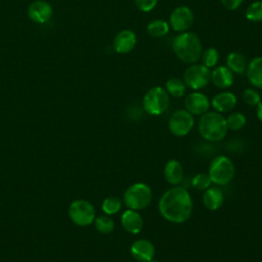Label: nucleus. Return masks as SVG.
<instances>
[{
	"instance_id": "obj_29",
	"label": "nucleus",
	"mask_w": 262,
	"mask_h": 262,
	"mask_svg": "<svg viewBox=\"0 0 262 262\" xmlns=\"http://www.w3.org/2000/svg\"><path fill=\"white\" fill-rule=\"evenodd\" d=\"M212 181L209 177L208 174L206 173H198L191 181L192 186L196 189V190H206L207 188L210 187Z\"/></svg>"
},
{
	"instance_id": "obj_14",
	"label": "nucleus",
	"mask_w": 262,
	"mask_h": 262,
	"mask_svg": "<svg viewBox=\"0 0 262 262\" xmlns=\"http://www.w3.org/2000/svg\"><path fill=\"white\" fill-rule=\"evenodd\" d=\"M28 15L33 21L43 24L49 20L52 16V7L46 1L37 0L30 4Z\"/></svg>"
},
{
	"instance_id": "obj_7",
	"label": "nucleus",
	"mask_w": 262,
	"mask_h": 262,
	"mask_svg": "<svg viewBox=\"0 0 262 262\" xmlns=\"http://www.w3.org/2000/svg\"><path fill=\"white\" fill-rule=\"evenodd\" d=\"M211 80V72L204 64H191L183 74L184 84L193 90L205 88Z\"/></svg>"
},
{
	"instance_id": "obj_27",
	"label": "nucleus",
	"mask_w": 262,
	"mask_h": 262,
	"mask_svg": "<svg viewBox=\"0 0 262 262\" xmlns=\"http://www.w3.org/2000/svg\"><path fill=\"white\" fill-rule=\"evenodd\" d=\"M201 59H202V64H204L207 68H214L217 62L219 61V52L216 48L214 47H210L207 48L205 51L202 52L201 55Z\"/></svg>"
},
{
	"instance_id": "obj_35",
	"label": "nucleus",
	"mask_w": 262,
	"mask_h": 262,
	"mask_svg": "<svg viewBox=\"0 0 262 262\" xmlns=\"http://www.w3.org/2000/svg\"><path fill=\"white\" fill-rule=\"evenodd\" d=\"M260 1H262V0H260Z\"/></svg>"
},
{
	"instance_id": "obj_9",
	"label": "nucleus",
	"mask_w": 262,
	"mask_h": 262,
	"mask_svg": "<svg viewBox=\"0 0 262 262\" xmlns=\"http://www.w3.org/2000/svg\"><path fill=\"white\" fill-rule=\"evenodd\" d=\"M194 125L193 115L186 110H178L174 112L168 122L170 132L178 137L187 135Z\"/></svg>"
},
{
	"instance_id": "obj_12",
	"label": "nucleus",
	"mask_w": 262,
	"mask_h": 262,
	"mask_svg": "<svg viewBox=\"0 0 262 262\" xmlns=\"http://www.w3.org/2000/svg\"><path fill=\"white\" fill-rule=\"evenodd\" d=\"M130 253L136 261L149 262L155 257L156 249L151 242L145 238H140L131 245Z\"/></svg>"
},
{
	"instance_id": "obj_13",
	"label": "nucleus",
	"mask_w": 262,
	"mask_h": 262,
	"mask_svg": "<svg viewBox=\"0 0 262 262\" xmlns=\"http://www.w3.org/2000/svg\"><path fill=\"white\" fill-rule=\"evenodd\" d=\"M136 45V35L131 30L120 31L113 40V48L120 54H126L133 50Z\"/></svg>"
},
{
	"instance_id": "obj_32",
	"label": "nucleus",
	"mask_w": 262,
	"mask_h": 262,
	"mask_svg": "<svg viewBox=\"0 0 262 262\" xmlns=\"http://www.w3.org/2000/svg\"><path fill=\"white\" fill-rule=\"evenodd\" d=\"M243 1L244 0H221V3L228 10H235L242 5Z\"/></svg>"
},
{
	"instance_id": "obj_20",
	"label": "nucleus",
	"mask_w": 262,
	"mask_h": 262,
	"mask_svg": "<svg viewBox=\"0 0 262 262\" xmlns=\"http://www.w3.org/2000/svg\"><path fill=\"white\" fill-rule=\"evenodd\" d=\"M246 75L253 86L262 89V56L254 57L248 63Z\"/></svg>"
},
{
	"instance_id": "obj_26",
	"label": "nucleus",
	"mask_w": 262,
	"mask_h": 262,
	"mask_svg": "<svg viewBox=\"0 0 262 262\" xmlns=\"http://www.w3.org/2000/svg\"><path fill=\"white\" fill-rule=\"evenodd\" d=\"M122 208V201L117 196H108L104 199L101 205L102 211L106 215H114L118 213Z\"/></svg>"
},
{
	"instance_id": "obj_17",
	"label": "nucleus",
	"mask_w": 262,
	"mask_h": 262,
	"mask_svg": "<svg viewBox=\"0 0 262 262\" xmlns=\"http://www.w3.org/2000/svg\"><path fill=\"white\" fill-rule=\"evenodd\" d=\"M236 96L228 91H223L216 94L211 101L212 106L218 113H226L234 108L236 105Z\"/></svg>"
},
{
	"instance_id": "obj_4",
	"label": "nucleus",
	"mask_w": 262,
	"mask_h": 262,
	"mask_svg": "<svg viewBox=\"0 0 262 262\" xmlns=\"http://www.w3.org/2000/svg\"><path fill=\"white\" fill-rule=\"evenodd\" d=\"M152 190L143 182L131 184L124 192L123 202L128 209L139 211L145 209L151 202Z\"/></svg>"
},
{
	"instance_id": "obj_18",
	"label": "nucleus",
	"mask_w": 262,
	"mask_h": 262,
	"mask_svg": "<svg viewBox=\"0 0 262 262\" xmlns=\"http://www.w3.org/2000/svg\"><path fill=\"white\" fill-rule=\"evenodd\" d=\"M211 80L216 87L226 89L233 84V74L227 67H217L211 73Z\"/></svg>"
},
{
	"instance_id": "obj_8",
	"label": "nucleus",
	"mask_w": 262,
	"mask_h": 262,
	"mask_svg": "<svg viewBox=\"0 0 262 262\" xmlns=\"http://www.w3.org/2000/svg\"><path fill=\"white\" fill-rule=\"evenodd\" d=\"M71 220L79 226H87L95 219V210L92 204L85 200L74 201L69 207Z\"/></svg>"
},
{
	"instance_id": "obj_21",
	"label": "nucleus",
	"mask_w": 262,
	"mask_h": 262,
	"mask_svg": "<svg viewBox=\"0 0 262 262\" xmlns=\"http://www.w3.org/2000/svg\"><path fill=\"white\" fill-rule=\"evenodd\" d=\"M226 67L235 74L243 75L247 71L248 62L244 54L241 52L232 51L226 57Z\"/></svg>"
},
{
	"instance_id": "obj_3",
	"label": "nucleus",
	"mask_w": 262,
	"mask_h": 262,
	"mask_svg": "<svg viewBox=\"0 0 262 262\" xmlns=\"http://www.w3.org/2000/svg\"><path fill=\"white\" fill-rule=\"evenodd\" d=\"M198 129L203 138L208 141H220L227 133L226 119L218 112H207L201 116Z\"/></svg>"
},
{
	"instance_id": "obj_15",
	"label": "nucleus",
	"mask_w": 262,
	"mask_h": 262,
	"mask_svg": "<svg viewBox=\"0 0 262 262\" xmlns=\"http://www.w3.org/2000/svg\"><path fill=\"white\" fill-rule=\"evenodd\" d=\"M121 224L127 232L137 234L143 228V219L138 211L127 209L121 216Z\"/></svg>"
},
{
	"instance_id": "obj_28",
	"label": "nucleus",
	"mask_w": 262,
	"mask_h": 262,
	"mask_svg": "<svg viewBox=\"0 0 262 262\" xmlns=\"http://www.w3.org/2000/svg\"><path fill=\"white\" fill-rule=\"evenodd\" d=\"M246 18L253 23L262 20V1L253 2L246 9Z\"/></svg>"
},
{
	"instance_id": "obj_5",
	"label": "nucleus",
	"mask_w": 262,
	"mask_h": 262,
	"mask_svg": "<svg viewBox=\"0 0 262 262\" xmlns=\"http://www.w3.org/2000/svg\"><path fill=\"white\" fill-rule=\"evenodd\" d=\"M234 174V164L225 156H218L210 163L208 175L212 183L217 185H226L233 179Z\"/></svg>"
},
{
	"instance_id": "obj_25",
	"label": "nucleus",
	"mask_w": 262,
	"mask_h": 262,
	"mask_svg": "<svg viewBox=\"0 0 262 262\" xmlns=\"http://www.w3.org/2000/svg\"><path fill=\"white\" fill-rule=\"evenodd\" d=\"M94 225L95 228L103 234L111 233L115 228V222L114 220L108 217L107 215H102L94 219Z\"/></svg>"
},
{
	"instance_id": "obj_30",
	"label": "nucleus",
	"mask_w": 262,
	"mask_h": 262,
	"mask_svg": "<svg viewBox=\"0 0 262 262\" xmlns=\"http://www.w3.org/2000/svg\"><path fill=\"white\" fill-rule=\"evenodd\" d=\"M244 101L250 106H257L261 102V96L255 89L247 88L243 92Z\"/></svg>"
},
{
	"instance_id": "obj_23",
	"label": "nucleus",
	"mask_w": 262,
	"mask_h": 262,
	"mask_svg": "<svg viewBox=\"0 0 262 262\" xmlns=\"http://www.w3.org/2000/svg\"><path fill=\"white\" fill-rule=\"evenodd\" d=\"M165 90L168 92L169 95L173 97H182L186 91V85L184 84L183 80L178 78H171L166 82Z\"/></svg>"
},
{
	"instance_id": "obj_2",
	"label": "nucleus",
	"mask_w": 262,
	"mask_h": 262,
	"mask_svg": "<svg viewBox=\"0 0 262 262\" xmlns=\"http://www.w3.org/2000/svg\"><path fill=\"white\" fill-rule=\"evenodd\" d=\"M172 49L181 61L188 64L196 62L203 52L202 42L199 36L192 32L178 34L172 42Z\"/></svg>"
},
{
	"instance_id": "obj_22",
	"label": "nucleus",
	"mask_w": 262,
	"mask_h": 262,
	"mask_svg": "<svg viewBox=\"0 0 262 262\" xmlns=\"http://www.w3.org/2000/svg\"><path fill=\"white\" fill-rule=\"evenodd\" d=\"M147 33L154 38H161L169 33V25L164 19H154L146 27Z\"/></svg>"
},
{
	"instance_id": "obj_34",
	"label": "nucleus",
	"mask_w": 262,
	"mask_h": 262,
	"mask_svg": "<svg viewBox=\"0 0 262 262\" xmlns=\"http://www.w3.org/2000/svg\"><path fill=\"white\" fill-rule=\"evenodd\" d=\"M149 262H158V261H156V260H154V259H152V260H151V261H149Z\"/></svg>"
},
{
	"instance_id": "obj_6",
	"label": "nucleus",
	"mask_w": 262,
	"mask_h": 262,
	"mask_svg": "<svg viewBox=\"0 0 262 262\" xmlns=\"http://www.w3.org/2000/svg\"><path fill=\"white\" fill-rule=\"evenodd\" d=\"M169 104V94L160 86H155L147 90L142 99L144 111L151 116H160L164 114L168 110Z\"/></svg>"
},
{
	"instance_id": "obj_24",
	"label": "nucleus",
	"mask_w": 262,
	"mask_h": 262,
	"mask_svg": "<svg viewBox=\"0 0 262 262\" xmlns=\"http://www.w3.org/2000/svg\"><path fill=\"white\" fill-rule=\"evenodd\" d=\"M247 119L245 115L238 112H233L226 118V125L228 130L238 131L245 127Z\"/></svg>"
},
{
	"instance_id": "obj_11",
	"label": "nucleus",
	"mask_w": 262,
	"mask_h": 262,
	"mask_svg": "<svg viewBox=\"0 0 262 262\" xmlns=\"http://www.w3.org/2000/svg\"><path fill=\"white\" fill-rule=\"evenodd\" d=\"M210 100L209 98L201 92H192L185 96L184 98V106L187 112L191 115L202 116L207 113L210 108Z\"/></svg>"
},
{
	"instance_id": "obj_16",
	"label": "nucleus",
	"mask_w": 262,
	"mask_h": 262,
	"mask_svg": "<svg viewBox=\"0 0 262 262\" xmlns=\"http://www.w3.org/2000/svg\"><path fill=\"white\" fill-rule=\"evenodd\" d=\"M184 171L180 162L177 160H170L165 164L164 177L165 180L171 185H178L183 180Z\"/></svg>"
},
{
	"instance_id": "obj_33",
	"label": "nucleus",
	"mask_w": 262,
	"mask_h": 262,
	"mask_svg": "<svg viewBox=\"0 0 262 262\" xmlns=\"http://www.w3.org/2000/svg\"><path fill=\"white\" fill-rule=\"evenodd\" d=\"M257 117L262 122V101L257 105Z\"/></svg>"
},
{
	"instance_id": "obj_19",
	"label": "nucleus",
	"mask_w": 262,
	"mask_h": 262,
	"mask_svg": "<svg viewBox=\"0 0 262 262\" xmlns=\"http://www.w3.org/2000/svg\"><path fill=\"white\" fill-rule=\"evenodd\" d=\"M224 202V194L222 190L216 186L209 187L203 194V204L210 211L218 210Z\"/></svg>"
},
{
	"instance_id": "obj_10",
	"label": "nucleus",
	"mask_w": 262,
	"mask_h": 262,
	"mask_svg": "<svg viewBox=\"0 0 262 262\" xmlns=\"http://www.w3.org/2000/svg\"><path fill=\"white\" fill-rule=\"evenodd\" d=\"M193 23V12L192 10L185 5L178 6L173 9L170 14L169 25L171 28L179 33L186 32Z\"/></svg>"
},
{
	"instance_id": "obj_1",
	"label": "nucleus",
	"mask_w": 262,
	"mask_h": 262,
	"mask_svg": "<svg viewBox=\"0 0 262 262\" xmlns=\"http://www.w3.org/2000/svg\"><path fill=\"white\" fill-rule=\"evenodd\" d=\"M158 207L164 219L172 223H182L191 215L192 201L184 187L174 185L162 194Z\"/></svg>"
},
{
	"instance_id": "obj_31",
	"label": "nucleus",
	"mask_w": 262,
	"mask_h": 262,
	"mask_svg": "<svg viewBox=\"0 0 262 262\" xmlns=\"http://www.w3.org/2000/svg\"><path fill=\"white\" fill-rule=\"evenodd\" d=\"M134 3L139 10L148 12L156 7L158 0H134Z\"/></svg>"
}]
</instances>
